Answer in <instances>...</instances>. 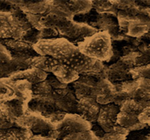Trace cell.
Instances as JSON below:
<instances>
[{
	"label": "cell",
	"instance_id": "1",
	"mask_svg": "<svg viewBox=\"0 0 150 140\" xmlns=\"http://www.w3.org/2000/svg\"><path fill=\"white\" fill-rule=\"evenodd\" d=\"M35 52L38 55L68 63L80 54L78 48L73 42L66 38H41L33 45Z\"/></svg>",
	"mask_w": 150,
	"mask_h": 140
},
{
	"label": "cell",
	"instance_id": "2",
	"mask_svg": "<svg viewBox=\"0 0 150 140\" xmlns=\"http://www.w3.org/2000/svg\"><path fill=\"white\" fill-rule=\"evenodd\" d=\"M77 47L81 54L102 63L108 62L112 56L111 36L107 30L86 37L77 43Z\"/></svg>",
	"mask_w": 150,
	"mask_h": 140
},
{
	"label": "cell",
	"instance_id": "3",
	"mask_svg": "<svg viewBox=\"0 0 150 140\" xmlns=\"http://www.w3.org/2000/svg\"><path fill=\"white\" fill-rule=\"evenodd\" d=\"M33 99V85L24 80L0 77V104L18 99L29 105Z\"/></svg>",
	"mask_w": 150,
	"mask_h": 140
},
{
	"label": "cell",
	"instance_id": "4",
	"mask_svg": "<svg viewBox=\"0 0 150 140\" xmlns=\"http://www.w3.org/2000/svg\"><path fill=\"white\" fill-rule=\"evenodd\" d=\"M33 67L38 68L48 74L54 75L62 83L71 84L80 77V75L65 62L60 61L50 57L37 55Z\"/></svg>",
	"mask_w": 150,
	"mask_h": 140
},
{
	"label": "cell",
	"instance_id": "5",
	"mask_svg": "<svg viewBox=\"0 0 150 140\" xmlns=\"http://www.w3.org/2000/svg\"><path fill=\"white\" fill-rule=\"evenodd\" d=\"M146 102L127 99L120 106L117 117L118 125L129 131H136L146 127V125L141 123L138 119Z\"/></svg>",
	"mask_w": 150,
	"mask_h": 140
},
{
	"label": "cell",
	"instance_id": "6",
	"mask_svg": "<svg viewBox=\"0 0 150 140\" xmlns=\"http://www.w3.org/2000/svg\"><path fill=\"white\" fill-rule=\"evenodd\" d=\"M30 25L27 18L21 19L10 12H0V39H23Z\"/></svg>",
	"mask_w": 150,
	"mask_h": 140
},
{
	"label": "cell",
	"instance_id": "7",
	"mask_svg": "<svg viewBox=\"0 0 150 140\" xmlns=\"http://www.w3.org/2000/svg\"><path fill=\"white\" fill-rule=\"evenodd\" d=\"M92 124L77 114H65L61 119L54 124V128L48 137L61 140L63 137L74 133L90 131Z\"/></svg>",
	"mask_w": 150,
	"mask_h": 140
},
{
	"label": "cell",
	"instance_id": "8",
	"mask_svg": "<svg viewBox=\"0 0 150 140\" xmlns=\"http://www.w3.org/2000/svg\"><path fill=\"white\" fill-rule=\"evenodd\" d=\"M93 97L100 106L114 103L119 107L127 99L121 92L119 84L112 83L105 77L97 80L93 89Z\"/></svg>",
	"mask_w": 150,
	"mask_h": 140
},
{
	"label": "cell",
	"instance_id": "9",
	"mask_svg": "<svg viewBox=\"0 0 150 140\" xmlns=\"http://www.w3.org/2000/svg\"><path fill=\"white\" fill-rule=\"evenodd\" d=\"M16 124L19 128L31 131L33 135L44 136H48L54 128V124L50 119L30 109L25 114L17 118Z\"/></svg>",
	"mask_w": 150,
	"mask_h": 140
},
{
	"label": "cell",
	"instance_id": "10",
	"mask_svg": "<svg viewBox=\"0 0 150 140\" xmlns=\"http://www.w3.org/2000/svg\"><path fill=\"white\" fill-rule=\"evenodd\" d=\"M141 55L140 53H131L124 56L116 63L110 65L106 71H103L105 73L104 77L113 83H116V81L125 82L132 80L129 71L138 66V58Z\"/></svg>",
	"mask_w": 150,
	"mask_h": 140
},
{
	"label": "cell",
	"instance_id": "11",
	"mask_svg": "<svg viewBox=\"0 0 150 140\" xmlns=\"http://www.w3.org/2000/svg\"><path fill=\"white\" fill-rule=\"evenodd\" d=\"M119 21L129 36L141 37L150 31V18L146 14L129 15L127 14H119Z\"/></svg>",
	"mask_w": 150,
	"mask_h": 140
},
{
	"label": "cell",
	"instance_id": "12",
	"mask_svg": "<svg viewBox=\"0 0 150 140\" xmlns=\"http://www.w3.org/2000/svg\"><path fill=\"white\" fill-rule=\"evenodd\" d=\"M120 90L126 99H132L139 102L150 101V80L138 78L122 82Z\"/></svg>",
	"mask_w": 150,
	"mask_h": 140
},
{
	"label": "cell",
	"instance_id": "13",
	"mask_svg": "<svg viewBox=\"0 0 150 140\" xmlns=\"http://www.w3.org/2000/svg\"><path fill=\"white\" fill-rule=\"evenodd\" d=\"M63 38L69 40H83L86 37L91 36L98 31L97 29L83 22H77L74 20L67 21L57 26L55 29Z\"/></svg>",
	"mask_w": 150,
	"mask_h": 140
},
{
	"label": "cell",
	"instance_id": "14",
	"mask_svg": "<svg viewBox=\"0 0 150 140\" xmlns=\"http://www.w3.org/2000/svg\"><path fill=\"white\" fill-rule=\"evenodd\" d=\"M68 64L80 75L94 77L103 72L104 63L80 53L68 62Z\"/></svg>",
	"mask_w": 150,
	"mask_h": 140
},
{
	"label": "cell",
	"instance_id": "15",
	"mask_svg": "<svg viewBox=\"0 0 150 140\" xmlns=\"http://www.w3.org/2000/svg\"><path fill=\"white\" fill-rule=\"evenodd\" d=\"M119 109L120 107L114 103L101 106L96 123L98 124L105 133L125 129L117 123V117Z\"/></svg>",
	"mask_w": 150,
	"mask_h": 140
},
{
	"label": "cell",
	"instance_id": "16",
	"mask_svg": "<svg viewBox=\"0 0 150 140\" xmlns=\"http://www.w3.org/2000/svg\"><path fill=\"white\" fill-rule=\"evenodd\" d=\"M101 106L93 97H83L78 99L76 114L90 123H96Z\"/></svg>",
	"mask_w": 150,
	"mask_h": 140
},
{
	"label": "cell",
	"instance_id": "17",
	"mask_svg": "<svg viewBox=\"0 0 150 140\" xmlns=\"http://www.w3.org/2000/svg\"><path fill=\"white\" fill-rule=\"evenodd\" d=\"M36 56L12 55V59L11 61L5 64L1 65L2 67V72L4 74L5 73L7 77H9L15 73L19 72L30 67H33Z\"/></svg>",
	"mask_w": 150,
	"mask_h": 140
},
{
	"label": "cell",
	"instance_id": "18",
	"mask_svg": "<svg viewBox=\"0 0 150 140\" xmlns=\"http://www.w3.org/2000/svg\"><path fill=\"white\" fill-rule=\"evenodd\" d=\"M78 99L72 88L66 87L60 91V95L55 102V108L63 114H76Z\"/></svg>",
	"mask_w": 150,
	"mask_h": 140
},
{
	"label": "cell",
	"instance_id": "19",
	"mask_svg": "<svg viewBox=\"0 0 150 140\" xmlns=\"http://www.w3.org/2000/svg\"><path fill=\"white\" fill-rule=\"evenodd\" d=\"M97 80L94 77L87 75H80V77L72 84V89L77 99L83 97H93V89Z\"/></svg>",
	"mask_w": 150,
	"mask_h": 140
},
{
	"label": "cell",
	"instance_id": "20",
	"mask_svg": "<svg viewBox=\"0 0 150 140\" xmlns=\"http://www.w3.org/2000/svg\"><path fill=\"white\" fill-rule=\"evenodd\" d=\"M15 2L18 8L25 14L43 15L50 9L52 1H17Z\"/></svg>",
	"mask_w": 150,
	"mask_h": 140
},
{
	"label": "cell",
	"instance_id": "21",
	"mask_svg": "<svg viewBox=\"0 0 150 140\" xmlns=\"http://www.w3.org/2000/svg\"><path fill=\"white\" fill-rule=\"evenodd\" d=\"M1 42L8 48L12 55H38L33 49V44L24 39H5Z\"/></svg>",
	"mask_w": 150,
	"mask_h": 140
},
{
	"label": "cell",
	"instance_id": "22",
	"mask_svg": "<svg viewBox=\"0 0 150 140\" xmlns=\"http://www.w3.org/2000/svg\"><path fill=\"white\" fill-rule=\"evenodd\" d=\"M47 76H48V73L43 71L41 69L36 67H30L19 72L15 73L8 77L13 80H27L30 82L32 85H35L45 80Z\"/></svg>",
	"mask_w": 150,
	"mask_h": 140
},
{
	"label": "cell",
	"instance_id": "23",
	"mask_svg": "<svg viewBox=\"0 0 150 140\" xmlns=\"http://www.w3.org/2000/svg\"><path fill=\"white\" fill-rule=\"evenodd\" d=\"M17 118L18 116L8 102L0 104V130L16 126Z\"/></svg>",
	"mask_w": 150,
	"mask_h": 140
},
{
	"label": "cell",
	"instance_id": "24",
	"mask_svg": "<svg viewBox=\"0 0 150 140\" xmlns=\"http://www.w3.org/2000/svg\"><path fill=\"white\" fill-rule=\"evenodd\" d=\"M33 136L31 131L18 126L0 130V140H30Z\"/></svg>",
	"mask_w": 150,
	"mask_h": 140
},
{
	"label": "cell",
	"instance_id": "25",
	"mask_svg": "<svg viewBox=\"0 0 150 140\" xmlns=\"http://www.w3.org/2000/svg\"><path fill=\"white\" fill-rule=\"evenodd\" d=\"M69 11L74 14H82L89 12L93 8V1H63Z\"/></svg>",
	"mask_w": 150,
	"mask_h": 140
},
{
	"label": "cell",
	"instance_id": "26",
	"mask_svg": "<svg viewBox=\"0 0 150 140\" xmlns=\"http://www.w3.org/2000/svg\"><path fill=\"white\" fill-rule=\"evenodd\" d=\"M132 80L138 78H145L150 80V63L144 66H135L129 71Z\"/></svg>",
	"mask_w": 150,
	"mask_h": 140
},
{
	"label": "cell",
	"instance_id": "27",
	"mask_svg": "<svg viewBox=\"0 0 150 140\" xmlns=\"http://www.w3.org/2000/svg\"><path fill=\"white\" fill-rule=\"evenodd\" d=\"M126 140H150V128L146 126L142 129L129 131Z\"/></svg>",
	"mask_w": 150,
	"mask_h": 140
},
{
	"label": "cell",
	"instance_id": "28",
	"mask_svg": "<svg viewBox=\"0 0 150 140\" xmlns=\"http://www.w3.org/2000/svg\"><path fill=\"white\" fill-rule=\"evenodd\" d=\"M61 140H99L91 131L74 133L63 137Z\"/></svg>",
	"mask_w": 150,
	"mask_h": 140
},
{
	"label": "cell",
	"instance_id": "29",
	"mask_svg": "<svg viewBox=\"0 0 150 140\" xmlns=\"http://www.w3.org/2000/svg\"><path fill=\"white\" fill-rule=\"evenodd\" d=\"M129 132V131L125 128L122 131L105 133V134L100 137L99 140H126L127 136Z\"/></svg>",
	"mask_w": 150,
	"mask_h": 140
},
{
	"label": "cell",
	"instance_id": "30",
	"mask_svg": "<svg viewBox=\"0 0 150 140\" xmlns=\"http://www.w3.org/2000/svg\"><path fill=\"white\" fill-rule=\"evenodd\" d=\"M12 54L6 47L0 41V66L11 61Z\"/></svg>",
	"mask_w": 150,
	"mask_h": 140
},
{
	"label": "cell",
	"instance_id": "31",
	"mask_svg": "<svg viewBox=\"0 0 150 140\" xmlns=\"http://www.w3.org/2000/svg\"><path fill=\"white\" fill-rule=\"evenodd\" d=\"M139 121L147 126H150V101L147 102L144 110L139 116Z\"/></svg>",
	"mask_w": 150,
	"mask_h": 140
},
{
	"label": "cell",
	"instance_id": "32",
	"mask_svg": "<svg viewBox=\"0 0 150 140\" xmlns=\"http://www.w3.org/2000/svg\"><path fill=\"white\" fill-rule=\"evenodd\" d=\"M91 131L94 134V135L97 137L98 139H99L100 137H102V136L105 134V131L102 130V128L99 126L98 124H92L91 128Z\"/></svg>",
	"mask_w": 150,
	"mask_h": 140
},
{
	"label": "cell",
	"instance_id": "33",
	"mask_svg": "<svg viewBox=\"0 0 150 140\" xmlns=\"http://www.w3.org/2000/svg\"><path fill=\"white\" fill-rule=\"evenodd\" d=\"M30 140H56L54 139L50 138L48 136H40V135H33Z\"/></svg>",
	"mask_w": 150,
	"mask_h": 140
},
{
	"label": "cell",
	"instance_id": "34",
	"mask_svg": "<svg viewBox=\"0 0 150 140\" xmlns=\"http://www.w3.org/2000/svg\"><path fill=\"white\" fill-rule=\"evenodd\" d=\"M145 14L149 18H150V7L149 8H146V11H145Z\"/></svg>",
	"mask_w": 150,
	"mask_h": 140
},
{
	"label": "cell",
	"instance_id": "35",
	"mask_svg": "<svg viewBox=\"0 0 150 140\" xmlns=\"http://www.w3.org/2000/svg\"><path fill=\"white\" fill-rule=\"evenodd\" d=\"M149 33H150V31H149ZM149 38H150V34H149ZM150 46V45H149Z\"/></svg>",
	"mask_w": 150,
	"mask_h": 140
}]
</instances>
